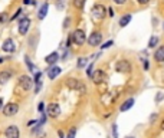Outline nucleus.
Returning a JSON list of instances; mask_svg holds the SVG:
<instances>
[{
  "label": "nucleus",
  "instance_id": "nucleus-41",
  "mask_svg": "<svg viewBox=\"0 0 164 138\" xmlns=\"http://www.w3.org/2000/svg\"><path fill=\"white\" fill-rule=\"evenodd\" d=\"M2 107H3V99L0 98V109H2Z\"/></svg>",
  "mask_w": 164,
  "mask_h": 138
},
{
  "label": "nucleus",
  "instance_id": "nucleus-34",
  "mask_svg": "<svg viewBox=\"0 0 164 138\" xmlns=\"http://www.w3.org/2000/svg\"><path fill=\"white\" fill-rule=\"evenodd\" d=\"M127 0H114V3H117V4H124Z\"/></svg>",
  "mask_w": 164,
  "mask_h": 138
},
{
  "label": "nucleus",
  "instance_id": "nucleus-4",
  "mask_svg": "<svg viewBox=\"0 0 164 138\" xmlns=\"http://www.w3.org/2000/svg\"><path fill=\"white\" fill-rule=\"evenodd\" d=\"M19 112V105L16 102H9V104L4 105L3 108V115L4 117H13Z\"/></svg>",
  "mask_w": 164,
  "mask_h": 138
},
{
  "label": "nucleus",
  "instance_id": "nucleus-43",
  "mask_svg": "<svg viewBox=\"0 0 164 138\" xmlns=\"http://www.w3.org/2000/svg\"><path fill=\"white\" fill-rule=\"evenodd\" d=\"M3 61H4V59H3V58H0V63H2V62H3Z\"/></svg>",
  "mask_w": 164,
  "mask_h": 138
},
{
  "label": "nucleus",
  "instance_id": "nucleus-6",
  "mask_svg": "<svg viewBox=\"0 0 164 138\" xmlns=\"http://www.w3.org/2000/svg\"><path fill=\"white\" fill-rule=\"evenodd\" d=\"M32 85H33V79L27 75H22L19 76V86H20L23 91H29L32 88Z\"/></svg>",
  "mask_w": 164,
  "mask_h": 138
},
{
  "label": "nucleus",
  "instance_id": "nucleus-33",
  "mask_svg": "<svg viewBox=\"0 0 164 138\" xmlns=\"http://www.w3.org/2000/svg\"><path fill=\"white\" fill-rule=\"evenodd\" d=\"M23 3L25 4H36V2H35V0H23Z\"/></svg>",
  "mask_w": 164,
  "mask_h": 138
},
{
  "label": "nucleus",
  "instance_id": "nucleus-23",
  "mask_svg": "<svg viewBox=\"0 0 164 138\" xmlns=\"http://www.w3.org/2000/svg\"><path fill=\"white\" fill-rule=\"evenodd\" d=\"M158 43V38L157 36H151L150 42H148V48H156V45Z\"/></svg>",
  "mask_w": 164,
  "mask_h": 138
},
{
  "label": "nucleus",
  "instance_id": "nucleus-44",
  "mask_svg": "<svg viewBox=\"0 0 164 138\" xmlns=\"http://www.w3.org/2000/svg\"><path fill=\"white\" fill-rule=\"evenodd\" d=\"M125 138H135V137H125Z\"/></svg>",
  "mask_w": 164,
  "mask_h": 138
},
{
  "label": "nucleus",
  "instance_id": "nucleus-31",
  "mask_svg": "<svg viewBox=\"0 0 164 138\" xmlns=\"http://www.w3.org/2000/svg\"><path fill=\"white\" fill-rule=\"evenodd\" d=\"M163 98H164V94H163V92H160V94L157 95V98H156V102H160Z\"/></svg>",
  "mask_w": 164,
  "mask_h": 138
},
{
  "label": "nucleus",
  "instance_id": "nucleus-19",
  "mask_svg": "<svg viewBox=\"0 0 164 138\" xmlns=\"http://www.w3.org/2000/svg\"><path fill=\"white\" fill-rule=\"evenodd\" d=\"M131 19H132L131 15H125V16H122L121 19H120V26H121V27H125V26L131 22Z\"/></svg>",
  "mask_w": 164,
  "mask_h": 138
},
{
  "label": "nucleus",
  "instance_id": "nucleus-26",
  "mask_svg": "<svg viewBox=\"0 0 164 138\" xmlns=\"http://www.w3.org/2000/svg\"><path fill=\"white\" fill-rule=\"evenodd\" d=\"M112 137L118 138V127H117V124H112Z\"/></svg>",
  "mask_w": 164,
  "mask_h": 138
},
{
  "label": "nucleus",
  "instance_id": "nucleus-17",
  "mask_svg": "<svg viewBox=\"0 0 164 138\" xmlns=\"http://www.w3.org/2000/svg\"><path fill=\"white\" fill-rule=\"evenodd\" d=\"M154 58H156L157 62H164V46H160V48L156 50Z\"/></svg>",
  "mask_w": 164,
  "mask_h": 138
},
{
  "label": "nucleus",
  "instance_id": "nucleus-18",
  "mask_svg": "<svg viewBox=\"0 0 164 138\" xmlns=\"http://www.w3.org/2000/svg\"><path fill=\"white\" fill-rule=\"evenodd\" d=\"M48 9H49V4L48 3H43L42 4V7L39 9V12H38V17L42 20V19H45V16L48 15Z\"/></svg>",
  "mask_w": 164,
  "mask_h": 138
},
{
  "label": "nucleus",
  "instance_id": "nucleus-35",
  "mask_svg": "<svg viewBox=\"0 0 164 138\" xmlns=\"http://www.w3.org/2000/svg\"><path fill=\"white\" fill-rule=\"evenodd\" d=\"M58 135H59V138H65V134H63V131H62V130H59V131H58Z\"/></svg>",
  "mask_w": 164,
  "mask_h": 138
},
{
  "label": "nucleus",
  "instance_id": "nucleus-15",
  "mask_svg": "<svg viewBox=\"0 0 164 138\" xmlns=\"http://www.w3.org/2000/svg\"><path fill=\"white\" fill-rule=\"evenodd\" d=\"M58 59H59L58 52H52V53H49V55L46 56V58H45V62H46V63H49L51 66H53L55 63L58 62Z\"/></svg>",
  "mask_w": 164,
  "mask_h": 138
},
{
  "label": "nucleus",
  "instance_id": "nucleus-3",
  "mask_svg": "<svg viewBox=\"0 0 164 138\" xmlns=\"http://www.w3.org/2000/svg\"><path fill=\"white\" fill-rule=\"evenodd\" d=\"M71 42H74L75 45L81 46L86 42V35L82 29H76L74 33H71Z\"/></svg>",
  "mask_w": 164,
  "mask_h": 138
},
{
  "label": "nucleus",
  "instance_id": "nucleus-42",
  "mask_svg": "<svg viewBox=\"0 0 164 138\" xmlns=\"http://www.w3.org/2000/svg\"><path fill=\"white\" fill-rule=\"evenodd\" d=\"M161 130H164V121L161 122Z\"/></svg>",
  "mask_w": 164,
  "mask_h": 138
},
{
  "label": "nucleus",
  "instance_id": "nucleus-27",
  "mask_svg": "<svg viewBox=\"0 0 164 138\" xmlns=\"http://www.w3.org/2000/svg\"><path fill=\"white\" fill-rule=\"evenodd\" d=\"M112 45H114V42H112V40H109V42H105V43H104L101 48H102V49H107V48H111Z\"/></svg>",
  "mask_w": 164,
  "mask_h": 138
},
{
  "label": "nucleus",
  "instance_id": "nucleus-25",
  "mask_svg": "<svg viewBox=\"0 0 164 138\" xmlns=\"http://www.w3.org/2000/svg\"><path fill=\"white\" fill-rule=\"evenodd\" d=\"M9 20V16H7V13H0V25H3V23H6V22Z\"/></svg>",
  "mask_w": 164,
  "mask_h": 138
},
{
  "label": "nucleus",
  "instance_id": "nucleus-2",
  "mask_svg": "<svg viewBox=\"0 0 164 138\" xmlns=\"http://www.w3.org/2000/svg\"><path fill=\"white\" fill-rule=\"evenodd\" d=\"M105 15H107V9L102 4H99V3L94 4L92 10H91V16H92L94 20H102L105 17Z\"/></svg>",
  "mask_w": 164,
  "mask_h": 138
},
{
  "label": "nucleus",
  "instance_id": "nucleus-45",
  "mask_svg": "<svg viewBox=\"0 0 164 138\" xmlns=\"http://www.w3.org/2000/svg\"><path fill=\"white\" fill-rule=\"evenodd\" d=\"M163 29H164V25H163Z\"/></svg>",
  "mask_w": 164,
  "mask_h": 138
},
{
  "label": "nucleus",
  "instance_id": "nucleus-16",
  "mask_svg": "<svg viewBox=\"0 0 164 138\" xmlns=\"http://www.w3.org/2000/svg\"><path fill=\"white\" fill-rule=\"evenodd\" d=\"M10 78H12V73H10L9 71H3V72H0V85L7 84L9 81H10Z\"/></svg>",
  "mask_w": 164,
  "mask_h": 138
},
{
  "label": "nucleus",
  "instance_id": "nucleus-14",
  "mask_svg": "<svg viewBox=\"0 0 164 138\" xmlns=\"http://www.w3.org/2000/svg\"><path fill=\"white\" fill-rule=\"evenodd\" d=\"M134 102H135L134 98H128V99H125L121 104V107H120V111H121V112H125V111L131 109L132 107H134Z\"/></svg>",
  "mask_w": 164,
  "mask_h": 138
},
{
  "label": "nucleus",
  "instance_id": "nucleus-5",
  "mask_svg": "<svg viewBox=\"0 0 164 138\" xmlns=\"http://www.w3.org/2000/svg\"><path fill=\"white\" fill-rule=\"evenodd\" d=\"M46 115L51 118H58L61 115V107L58 102H51L46 108Z\"/></svg>",
  "mask_w": 164,
  "mask_h": 138
},
{
  "label": "nucleus",
  "instance_id": "nucleus-36",
  "mask_svg": "<svg viewBox=\"0 0 164 138\" xmlns=\"http://www.w3.org/2000/svg\"><path fill=\"white\" fill-rule=\"evenodd\" d=\"M107 12H108V15H109V16H111V17L114 16V10H112V9H111V7H109V9H107Z\"/></svg>",
  "mask_w": 164,
  "mask_h": 138
},
{
  "label": "nucleus",
  "instance_id": "nucleus-40",
  "mask_svg": "<svg viewBox=\"0 0 164 138\" xmlns=\"http://www.w3.org/2000/svg\"><path fill=\"white\" fill-rule=\"evenodd\" d=\"M144 69H148V62H147V61L144 62Z\"/></svg>",
  "mask_w": 164,
  "mask_h": 138
},
{
  "label": "nucleus",
  "instance_id": "nucleus-29",
  "mask_svg": "<svg viewBox=\"0 0 164 138\" xmlns=\"http://www.w3.org/2000/svg\"><path fill=\"white\" fill-rule=\"evenodd\" d=\"M20 13H22V9H17V12L15 13V15H13L12 17H10V20H15V19H16V17L19 16V15H20Z\"/></svg>",
  "mask_w": 164,
  "mask_h": 138
},
{
  "label": "nucleus",
  "instance_id": "nucleus-37",
  "mask_svg": "<svg viewBox=\"0 0 164 138\" xmlns=\"http://www.w3.org/2000/svg\"><path fill=\"white\" fill-rule=\"evenodd\" d=\"M137 2H138L140 4H147L148 2H150V0H137Z\"/></svg>",
  "mask_w": 164,
  "mask_h": 138
},
{
  "label": "nucleus",
  "instance_id": "nucleus-10",
  "mask_svg": "<svg viewBox=\"0 0 164 138\" xmlns=\"http://www.w3.org/2000/svg\"><path fill=\"white\" fill-rule=\"evenodd\" d=\"M102 42V33L101 32H92L88 38V43L91 46H99Z\"/></svg>",
  "mask_w": 164,
  "mask_h": 138
},
{
  "label": "nucleus",
  "instance_id": "nucleus-12",
  "mask_svg": "<svg viewBox=\"0 0 164 138\" xmlns=\"http://www.w3.org/2000/svg\"><path fill=\"white\" fill-rule=\"evenodd\" d=\"M2 49L4 50V52H7V53H12V52H15L16 50V46H15V42H13V39H6L3 42V46H2Z\"/></svg>",
  "mask_w": 164,
  "mask_h": 138
},
{
  "label": "nucleus",
  "instance_id": "nucleus-30",
  "mask_svg": "<svg viewBox=\"0 0 164 138\" xmlns=\"http://www.w3.org/2000/svg\"><path fill=\"white\" fill-rule=\"evenodd\" d=\"M69 23H71V17H66V19H65V23H63V27H65V29L69 27Z\"/></svg>",
  "mask_w": 164,
  "mask_h": 138
},
{
  "label": "nucleus",
  "instance_id": "nucleus-39",
  "mask_svg": "<svg viewBox=\"0 0 164 138\" xmlns=\"http://www.w3.org/2000/svg\"><path fill=\"white\" fill-rule=\"evenodd\" d=\"M33 124H36V121H29V122H27V127H30V125H33Z\"/></svg>",
  "mask_w": 164,
  "mask_h": 138
},
{
  "label": "nucleus",
  "instance_id": "nucleus-13",
  "mask_svg": "<svg viewBox=\"0 0 164 138\" xmlns=\"http://www.w3.org/2000/svg\"><path fill=\"white\" fill-rule=\"evenodd\" d=\"M61 68L59 66H56V65H53V66H49V69H48V78L49 79H55V78H58L59 76V73H61Z\"/></svg>",
  "mask_w": 164,
  "mask_h": 138
},
{
  "label": "nucleus",
  "instance_id": "nucleus-8",
  "mask_svg": "<svg viewBox=\"0 0 164 138\" xmlns=\"http://www.w3.org/2000/svg\"><path fill=\"white\" fill-rule=\"evenodd\" d=\"M115 69L118 72H121V73H130L131 72V63L125 59H122V61H118L117 65H115Z\"/></svg>",
  "mask_w": 164,
  "mask_h": 138
},
{
  "label": "nucleus",
  "instance_id": "nucleus-22",
  "mask_svg": "<svg viewBox=\"0 0 164 138\" xmlns=\"http://www.w3.org/2000/svg\"><path fill=\"white\" fill-rule=\"evenodd\" d=\"M85 2L86 0H74V6H75L76 9H79V10H82L85 6Z\"/></svg>",
  "mask_w": 164,
  "mask_h": 138
},
{
  "label": "nucleus",
  "instance_id": "nucleus-1",
  "mask_svg": "<svg viewBox=\"0 0 164 138\" xmlns=\"http://www.w3.org/2000/svg\"><path fill=\"white\" fill-rule=\"evenodd\" d=\"M66 86L71 89V91L79 92V94H85V92H86V85H85L82 81L76 79V78H69V79H66Z\"/></svg>",
  "mask_w": 164,
  "mask_h": 138
},
{
  "label": "nucleus",
  "instance_id": "nucleus-21",
  "mask_svg": "<svg viewBox=\"0 0 164 138\" xmlns=\"http://www.w3.org/2000/svg\"><path fill=\"white\" fill-rule=\"evenodd\" d=\"M25 62H26V65H27V68H29V71H30V72H35V71H36V66H35L33 63L30 62L29 56H25Z\"/></svg>",
  "mask_w": 164,
  "mask_h": 138
},
{
  "label": "nucleus",
  "instance_id": "nucleus-32",
  "mask_svg": "<svg viewBox=\"0 0 164 138\" xmlns=\"http://www.w3.org/2000/svg\"><path fill=\"white\" fill-rule=\"evenodd\" d=\"M92 68H94V63H89L88 69H86V73H88V75H91V73H92Z\"/></svg>",
  "mask_w": 164,
  "mask_h": 138
},
{
  "label": "nucleus",
  "instance_id": "nucleus-24",
  "mask_svg": "<svg viewBox=\"0 0 164 138\" xmlns=\"http://www.w3.org/2000/svg\"><path fill=\"white\" fill-rule=\"evenodd\" d=\"M76 137V128L75 127H72L71 130H69V132H68V135L65 138H75Z\"/></svg>",
  "mask_w": 164,
  "mask_h": 138
},
{
  "label": "nucleus",
  "instance_id": "nucleus-11",
  "mask_svg": "<svg viewBox=\"0 0 164 138\" xmlns=\"http://www.w3.org/2000/svg\"><path fill=\"white\" fill-rule=\"evenodd\" d=\"M4 135H6V138H19L20 137V131L16 125H9L4 131Z\"/></svg>",
  "mask_w": 164,
  "mask_h": 138
},
{
  "label": "nucleus",
  "instance_id": "nucleus-7",
  "mask_svg": "<svg viewBox=\"0 0 164 138\" xmlns=\"http://www.w3.org/2000/svg\"><path fill=\"white\" fill-rule=\"evenodd\" d=\"M30 27V19L29 17H22L19 23H17V29H19V33L20 35H26L27 33V30Z\"/></svg>",
  "mask_w": 164,
  "mask_h": 138
},
{
  "label": "nucleus",
  "instance_id": "nucleus-9",
  "mask_svg": "<svg viewBox=\"0 0 164 138\" xmlns=\"http://www.w3.org/2000/svg\"><path fill=\"white\" fill-rule=\"evenodd\" d=\"M91 78H92L94 84H102V82H105L107 81L105 72L101 71V69H97L95 72H92V73H91Z\"/></svg>",
  "mask_w": 164,
  "mask_h": 138
},
{
  "label": "nucleus",
  "instance_id": "nucleus-20",
  "mask_svg": "<svg viewBox=\"0 0 164 138\" xmlns=\"http://www.w3.org/2000/svg\"><path fill=\"white\" fill-rule=\"evenodd\" d=\"M86 63H88V58H79L78 59V63H76V66L82 69V68L86 66Z\"/></svg>",
  "mask_w": 164,
  "mask_h": 138
},
{
  "label": "nucleus",
  "instance_id": "nucleus-38",
  "mask_svg": "<svg viewBox=\"0 0 164 138\" xmlns=\"http://www.w3.org/2000/svg\"><path fill=\"white\" fill-rule=\"evenodd\" d=\"M154 118H157V114H153L151 118H150V121H154Z\"/></svg>",
  "mask_w": 164,
  "mask_h": 138
},
{
  "label": "nucleus",
  "instance_id": "nucleus-28",
  "mask_svg": "<svg viewBox=\"0 0 164 138\" xmlns=\"http://www.w3.org/2000/svg\"><path fill=\"white\" fill-rule=\"evenodd\" d=\"M38 111H39V112H43V111H45V104H43V102H39Z\"/></svg>",
  "mask_w": 164,
  "mask_h": 138
}]
</instances>
